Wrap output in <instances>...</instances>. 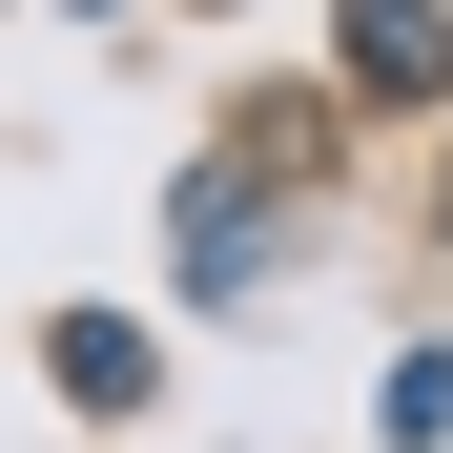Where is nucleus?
Segmentation results:
<instances>
[{
	"label": "nucleus",
	"mask_w": 453,
	"mask_h": 453,
	"mask_svg": "<svg viewBox=\"0 0 453 453\" xmlns=\"http://www.w3.org/2000/svg\"><path fill=\"white\" fill-rule=\"evenodd\" d=\"M186 268H206V288H248V268H268V226H248V186H186Z\"/></svg>",
	"instance_id": "2"
},
{
	"label": "nucleus",
	"mask_w": 453,
	"mask_h": 453,
	"mask_svg": "<svg viewBox=\"0 0 453 453\" xmlns=\"http://www.w3.org/2000/svg\"><path fill=\"white\" fill-rule=\"evenodd\" d=\"M350 83H453V21H433V0H371V21H350Z\"/></svg>",
	"instance_id": "1"
},
{
	"label": "nucleus",
	"mask_w": 453,
	"mask_h": 453,
	"mask_svg": "<svg viewBox=\"0 0 453 453\" xmlns=\"http://www.w3.org/2000/svg\"><path fill=\"white\" fill-rule=\"evenodd\" d=\"M62 392H83V412H124V392H144V330H104V310H62Z\"/></svg>",
	"instance_id": "3"
}]
</instances>
